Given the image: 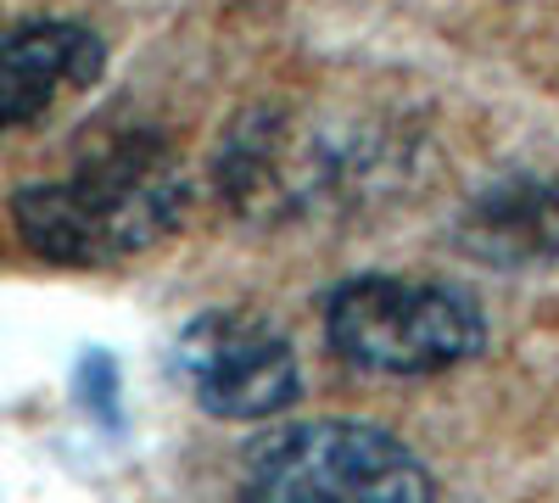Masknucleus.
Returning <instances> with one entry per match:
<instances>
[{
    "mask_svg": "<svg viewBox=\"0 0 559 503\" xmlns=\"http://www.w3.org/2000/svg\"><path fill=\"white\" fill-rule=\"evenodd\" d=\"M241 503H437V481L381 426L297 420L247 447Z\"/></svg>",
    "mask_w": 559,
    "mask_h": 503,
    "instance_id": "nucleus-2",
    "label": "nucleus"
},
{
    "mask_svg": "<svg viewBox=\"0 0 559 503\" xmlns=\"http://www.w3.org/2000/svg\"><path fill=\"white\" fill-rule=\"evenodd\" d=\"M107 68V45L84 23H23L0 34V141L34 118H45L62 96L96 84Z\"/></svg>",
    "mask_w": 559,
    "mask_h": 503,
    "instance_id": "nucleus-5",
    "label": "nucleus"
},
{
    "mask_svg": "<svg viewBox=\"0 0 559 503\" xmlns=\"http://www.w3.org/2000/svg\"><path fill=\"white\" fill-rule=\"evenodd\" d=\"M324 336L353 370L414 381L471 363L487 347V319L459 286L364 274L331 291Z\"/></svg>",
    "mask_w": 559,
    "mask_h": 503,
    "instance_id": "nucleus-3",
    "label": "nucleus"
},
{
    "mask_svg": "<svg viewBox=\"0 0 559 503\" xmlns=\"http://www.w3.org/2000/svg\"><path fill=\"white\" fill-rule=\"evenodd\" d=\"M185 207L191 173L179 152L152 129H129L84 152L62 179L23 185L12 196V230L45 263L107 268L163 247Z\"/></svg>",
    "mask_w": 559,
    "mask_h": 503,
    "instance_id": "nucleus-1",
    "label": "nucleus"
},
{
    "mask_svg": "<svg viewBox=\"0 0 559 503\" xmlns=\"http://www.w3.org/2000/svg\"><path fill=\"white\" fill-rule=\"evenodd\" d=\"M185 392L213 420H274L302 397L292 342L252 308H207L174 342Z\"/></svg>",
    "mask_w": 559,
    "mask_h": 503,
    "instance_id": "nucleus-4",
    "label": "nucleus"
},
{
    "mask_svg": "<svg viewBox=\"0 0 559 503\" xmlns=\"http://www.w3.org/2000/svg\"><path fill=\"white\" fill-rule=\"evenodd\" d=\"M459 247L487 268H543L559 258V179L509 173L459 218Z\"/></svg>",
    "mask_w": 559,
    "mask_h": 503,
    "instance_id": "nucleus-6",
    "label": "nucleus"
}]
</instances>
